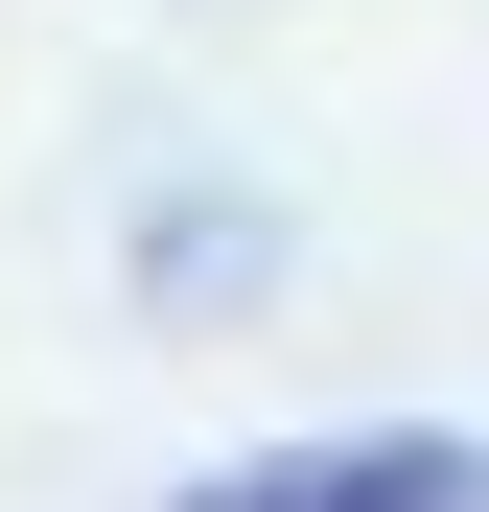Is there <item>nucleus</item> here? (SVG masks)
Listing matches in <instances>:
<instances>
[{"label":"nucleus","instance_id":"nucleus-1","mask_svg":"<svg viewBox=\"0 0 489 512\" xmlns=\"http://www.w3.org/2000/svg\"><path fill=\"white\" fill-rule=\"evenodd\" d=\"M187 512H489V466L466 443H280V466H233Z\"/></svg>","mask_w":489,"mask_h":512}]
</instances>
